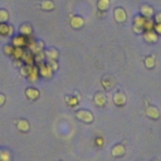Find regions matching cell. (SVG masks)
<instances>
[{
  "mask_svg": "<svg viewBox=\"0 0 161 161\" xmlns=\"http://www.w3.org/2000/svg\"><path fill=\"white\" fill-rule=\"evenodd\" d=\"M26 49L30 50L34 55L38 54V53H42L44 52V43L42 40H38L35 38H33L31 35L28 36V45H26Z\"/></svg>",
  "mask_w": 161,
  "mask_h": 161,
  "instance_id": "obj_1",
  "label": "cell"
},
{
  "mask_svg": "<svg viewBox=\"0 0 161 161\" xmlns=\"http://www.w3.org/2000/svg\"><path fill=\"white\" fill-rule=\"evenodd\" d=\"M75 118L83 123H92L94 121V116L89 109L86 108H80L78 111H75Z\"/></svg>",
  "mask_w": 161,
  "mask_h": 161,
  "instance_id": "obj_2",
  "label": "cell"
},
{
  "mask_svg": "<svg viewBox=\"0 0 161 161\" xmlns=\"http://www.w3.org/2000/svg\"><path fill=\"white\" fill-rule=\"evenodd\" d=\"M36 65H38V70H39V77L45 78V79H50V78L53 77L54 70L48 65L47 62L39 63V64H36Z\"/></svg>",
  "mask_w": 161,
  "mask_h": 161,
  "instance_id": "obj_3",
  "label": "cell"
},
{
  "mask_svg": "<svg viewBox=\"0 0 161 161\" xmlns=\"http://www.w3.org/2000/svg\"><path fill=\"white\" fill-rule=\"evenodd\" d=\"M146 18H143L142 15H136L133 16V24H132V31L136 34H142L143 30V23H145Z\"/></svg>",
  "mask_w": 161,
  "mask_h": 161,
  "instance_id": "obj_4",
  "label": "cell"
},
{
  "mask_svg": "<svg viewBox=\"0 0 161 161\" xmlns=\"http://www.w3.org/2000/svg\"><path fill=\"white\" fill-rule=\"evenodd\" d=\"M101 84L103 87L104 91H111L116 86V80H114V77L111 75V74H104L101 79Z\"/></svg>",
  "mask_w": 161,
  "mask_h": 161,
  "instance_id": "obj_5",
  "label": "cell"
},
{
  "mask_svg": "<svg viewBox=\"0 0 161 161\" xmlns=\"http://www.w3.org/2000/svg\"><path fill=\"white\" fill-rule=\"evenodd\" d=\"M11 45L14 48H25L28 45V36H24L21 34L13 35V38H11Z\"/></svg>",
  "mask_w": 161,
  "mask_h": 161,
  "instance_id": "obj_6",
  "label": "cell"
},
{
  "mask_svg": "<svg viewBox=\"0 0 161 161\" xmlns=\"http://www.w3.org/2000/svg\"><path fill=\"white\" fill-rule=\"evenodd\" d=\"M113 18H114V20L117 23L122 24V23H125L127 20V13L122 6H117L113 10Z\"/></svg>",
  "mask_w": 161,
  "mask_h": 161,
  "instance_id": "obj_7",
  "label": "cell"
},
{
  "mask_svg": "<svg viewBox=\"0 0 161 161\" xmlns=\"http://www.w3.org/2000/svg\"><path fill=\"white\" fill-rule=\"evenodd\" d=\"M26 78H28V80L31 82V83L38 82V79H39V70H38V65H36V64L28 65V74H26Z\"/></svg>",
  "mask_w": 161,
  "mask_h": 161,
  "instance_id": "obj_8",
  "label": "cell"
},
{
  "mask_svg": "<svg viewBox=\"0 0 161 161\" xmlns=\"http://www.w3.org/2000/svg\"><path fill=\"white\" fill-rule=\"evenodd\" d=\"M145 114L150 118V119H153V121H157L158 118H160V109L156 107V106H152V104H150V106H147L146 107V109H145Z\"/></svg>",
  "mask_w": 161,
  "mask_h": 161,
  "instance_id": "obj_9",
  "label": "cell"
},
{
  "mask_svg": "<svg viewBox=\"0 0 161 161\" xmlns=\"http://www.w3.org/2000/svg\"><path fill=\"white\" fill-rule=\"evenodd\" d=\"M112 99H113V103H114L117 107H123V106L127 103V97H126V94H125L122 91L114 92Z\"/></svg>",
  "mask_w": 161,
  "mask_h": 161,
  "instance_id": "obj_10",
  "label": "cell"
},
{
  "mask_svg": "<svg viewBox=\"0 0 161 161\" xmlns=\"http://www.w3.org/2000/svg\"><path fill=\"white\" fill-rule=\"evenodd\" d=\"M111 155L113 157H123L126 155V146H125V143H122V142L116 143L111 148Z\"/></svg>",
  "mask_w": 161,
  "mask_h": 161,
  "instance_id": "obj_11",
  "label": "cell"
},
{
  "mask_svg": "<svg viewBox=\"0 0 161 161\" xmlns=\"http://www.w3.org/2000/svg\"><path fill=\"white\" fill-rule=\"evenodd\" d=\"M93 103H94V106H97L99 108L104 107L107 104V97H106V94L103 92H96L94 96H93Z\"/></svg>",
  "mask_w": 161,
  "mask_h": 161,
  "instance_id": "obj_12",
  "label": "cell"
},
{
  "mask_svg": "<svg viewBox=\"0 0 161 161\" xmlns=\"http://www.w3.org/2000/svg\"><path fill=\"white\" fill-rule=\"evenodd\" d=\"M140 15H142L146 19H150L155 15V9L148 4H142L140 6Z\"/></svg>",
  "mask_w": 161,
  "mask_h": 161,
  "instance_id": "obj_13",
  "label": "cell"
},
{
  "mask_svg": "<svg viewBox=\"0 0 161 161\" xmlns=\"http://www.w3.org/2000/svg\"><path fill=\"white\" fill-rule=\"evenodd\" d=\"M142 35H143V40L148 44H155L158 40V35L156 34L155 30H146L142 33Z\"/></svg>",
  "mask_w": 161,
  "mask_h": 161,
  "instance_id": "obj_14",
  "label": "cell"
},
{
  "mask_svg": "<svg viewBox=\"0 0 161 161\" xmlns=\"http://www.w3.org/2000/svg\"><path fill=\"white\" fill-rule=\"evenodd\" d=\"M69 23L73 29H82L84 26V19L80 15H72Z\"/></svg>",
  "mask_w": 161,
  "mask_h": 161,
  "instance_id": "obj_15",
  "label": "cell"
},
{
  "mask_svg": "<svg viewBox=\"0 0 161 161\" xmlns=\"http://www.w3.org/2000/svg\"><path fill=\"white\" fill-rule=\"evenodd\" d=\"M25 97L29 101H36L40 97V92L35 87H28V88H25Z\"/></svg>",
  "mask_w": 161,
  "mask_h": 161,
  "instance_id": "obj_16",
  "label": "cell"
},
{
  "mask_svg": "<svg viewBox=\"0 0 161 161\" xmlns=\"http://www.w3.org/2000/svg\"><path fill=\"white\" fill-rule=\"evenodd\" d=\"M15 126H16L18 131H20V132H29V130H30V123H29V121L25 119V118H19V119H16Z\"/></svg>",
  "mask_w": 161,
  "mask_h": 161,
  "instance_id": "obj_17",
  "label": "cell"
},
{
  "mask_svg": "<svg viewBox=\"0 0 161 161\" xmlns=\"http://www.w3.org/2000/svg\"><path fill=\"white\" fill-rule=\"evenodd\" d=\"M14 34L13 25L8 23H0V35L1 36H11Z\"/></svg>",
  "mask_w": 161,
  "mask_h": 161,
  "instance_id": "obj_18",
  "label": "cell"
},
{
  "mask_svg": "<svg viewBox=\"0 0 161 161\" xmlns=\"http://www.w3.org/2000/svg\"><path fill=\"white\" fill-rule=\"evenodd\" d=\"M44 54H45V59L47 60H58V58H59V52L55 48L44 49Z\"/></svg>",
  "mask_w": 161,
  "mask_h": 161,
  "instance_id": "obj_19",
  "label": "cell"
},
{
  "mask_svg": "<svg viewBox=\"0 0 161 161\" xmlns=\"http://www.w3.org/2000/svg\"><path fill=\"white\" fill-rule=\"evenodd\" d=\"M19 34L24 35V36H30L33 34V26L30 23H23L19 26Z\"/></svg>",
  "mask_w": 161,
  "mask_h": 161,
  "instance_id": "obj_20",
  "label": "cell"
},
{
  "mask_svg": "<svg viewBox=\"0 0 161 161\" xmlns=\"http://www.w3.org/2000/svg\"><path fill=\"white\" fill-rule=\"evenodd\" d=\"M21 62H23V64H26V65H33V64H35V62H34V54H33L30 50L25 49V50H24V54H23V57H21Z\"/></svg>",
  "mask_w": 161,
  "mask_h": 161,
  "instance_id": "obj_21",
  "label": "cell"
},
{
  "mask_svg": "<svg viewBox=\"0 0 161 161\" xmlns=\"http://www.w3.org/2000/svg\"><path fill=\"white\" fill-rule=\"evenodd\" d=\"M64 99H65V103L69 106V107H77L78 104H79V96L77 94H67L65 97H64Z\"/></svg>",
  "mask_w": 161,
  "mask_h": 161,
  "instance_id": "obj_22",
  "label": "cell"
},
{
  "mask_svg": "<svg viewBox=\"0 0 161 161\" xmlns=\"http://www.w3.org/2000/svg\"><path fill=\"white\" fill-rule=\"evenodd\" d=\"M38 5L40 6L42 10H45V11H52L55 8V4H54L53 0H42Z\"/></svg>",
  "mask_w": 161,
  "mask_h": 161,
  "instance_id": "obj_23",
  "label": "cell"
},
{
  "mask_svg": "<svg viewBox=\"0 0 161 161\" xmlns=\"http://www.w3.org/2000/svg\"><path fill=\"white\" fill-rule=\"evenodd\" d=\"M143 64H145V67L147 69H153L156 67V58H155V55H147V57H145Z\"/></svg>",
  "mask_w": 161,
  "mask_h": 161,
  "instance_id": "obj_24",
  "label": "cell"
},
{
  "mask_svg": "<svg viewBox=\"0 0 161 161\" xmlns=\"http://www.w3.org/2000/svg\"><path fill=\"white\" fill-rule=\"evenodd\" d=\"M109 5H111V0H98L97 1V9L99 11L107 13V10L109 9Z\"/></svg>",
  "mask_w": 161,
  "mask_h": 161,
  "instance_id": "obj_25",
  "label": "cell"
},
{
  "mask_svg": "<svg viewBox=\"0 0 161 161\" xmlns=\"http://www.w3.org/2000/svg\"><path fill=\"white\" fill-rule=\"evenodd\" d=\"M0 161H11V153L9 150L0 151Z\"/></svg>",
  "mask_w": 161,
  "mask_h": 161,
  "instance_id": "obj_26",
  "label": "cell"
},
{
  "mask_svg": "<svg viewBox=\"0 0 161 161\" xmlns=\"http://www.w3.org/2000/svg\"><path fill=\"white\" fill-rule=\"evenodd\" d=\"M153 25H155V21H153V19H146L145 20V23H143V30L146 31V30H153Z\"/></svg>",
  "mask_w": 161,
  "mask_h": 161,
  "instance_id": "obj_27",
  "label": "cell"
},
{
  "mask_svg": "<svg viewBox=\"0 0 161 161\" xmlns=\"http://www.w3.org/2000/svg\"><path fill=\"white\" fill-rule=\"evenodd\" d=\"M24 50H25V48H14V50H13L14 59H21V57L24 54Z\"/></svg>",
  "mask_w": 161,
  "mask_h": 161,
  "instance_id": "obj_28",
  "label": "cell"
},
{
  "mask_svg": "<svg viewBox=\"0 0 161 161\" xmlns=\"http://www.w3.org/2000/svg\"><path fill=\"white\" fill-rule=\"evenodd\" d=\"M9 20V11L6 9H0V23H8Z\"/></svg>",
  "mask_w": 161,
  "mask_h": 161,
  "instance_id": "obj_29",
  "label": "cell"
},
{
  "mask_svg": "<svg viewBox=\"0 0 161 161\" xmlns=\"http://www.w3.org/2000/svg\"><path fill=\"white\" fill-rule=\"evenodd\" d=\"M34 62H35V64H39V63L45 62V54H44V52L35 54V55H34Z\"/></svg>",
  "mask_w": 161,
  "mask_h": 161,
  "instance_id": "obj_30",
  "label": "cell"
},
{
  "mask_svg": "<svg viewBox=\"0 0 161 161\" xmlns=\"http://www.w3.org/2000/svg\"><path fill=\"white\" fill-rule=\"evenodd\" d=\"M13 50H14V47L11 44H6L3 48V52H4L5 55H13Z\"/></svg>",
  "mask_w": 161,
  "mask_h": 161,
  "instance_id": "obj_31",
  "label": "cell"
},
{
  "mask_svg": "<svg viewBox=\"0 0 161 161\" xmlns=\"http://www.w3.org/2000/svg\"><path fill=\"white\" fill-rule=\"evenodd\" d=\"M94 145H96V147H103V145H104V138L102 137V136H97L96 138H94Z\"/></svg>",
  "mask_w": 161,
  "mask_h": 161,
  "instance_id": "obj_32",
  "label": "cell"
},
{
  "mask_svg": "<svg viewBox=\"0 0 161 161\" xmlns=\"http://www.w3.org/2000/svg\"><path fill=\"white\" fill-rule=\"evenodd\" d=\"M47 63H48V65H49L54 72L59 69V64H58V62H57V60H47Z\"/></svg>",
  "mask_w": 161,
  "mask_h": 161,
  "instance_id": "obj_33",
  "label": "cell"
},
{
  "mask_svg": "<svg viewBox=\"0 0 161 161\" xmlns=\"http://www.w3.org/2000/svg\"><path fill=\"white\" fill-rule=\"evenodd\" d=\"M153 30L156 31L157 35H161V23H155V25H153Z\"/></svg>",
  "mask_w": 161,
  "mask_h": 161,
  "instance_id": "obj_34",
  "label": "cell"
},
{
  "mask_svg": "<svg viewBox=\"0 0 161 161\" xmlns=\"http://www.w3.org/2000/svg\"><path fill=\"white\" fill-rule=\"evenodd\" d=\"M153 21H155V23H161V11L155 13V15H153Z\"/></svg>",
  "mask_w": 161,
  "mask_h": 161,
  "instance_id": "obj_35",
  "label": "cell"
},
{
  "mask_svg": "<svg viewBox=\"0 0 161 161\" xmlns=\"http://www.w3.org/2000/svg\"><path fill=\"white\" fill-rule=\"evenodd\" d=\"M6 102V96L4 93H0V107H3Z\"/></svg>",
  "mask_w": 161,
  "mask_h": 161,
  "instance_id": "obj_36",
  "label": "cell"
},
{
  "mask_svg": "<svg viewBox=\"0 0 161 161\" xmlns=\"http://www.w3.org/2000/svg\"><path fill=\"white\" fill-rule=\"evenodd\" d=\"M14 67H18V68H20L21 65H23V62H21V59H14Z\"/></svg>",
  "mask_w": 161,
  "mask_h": 161,
  "instance_id": "obj_37",
  "label": "cell"
},
{
  "mask_svg": "<svg viewBox=\"0 0 161 161\" xmlns=\"http://www.w3.org/2000/svg\"><path fill=\"white\" fill-rule=\"evenodd\" d=\"M152 161H156V160H152Z\"/></svg>",
  "mask_w": 161,
  "mask_h": 161,
  "instance_id": "obj_38",
  "label": "cell"
},
{
  "mask_svg": "<svg viewBox=\"0 0 161 161\" xmlns=\"http://www.w3.org/2000/svg\"><path fill=\"white\" fill-rule=\"evenodd\" d=\"M59 161H62V160H59Z\"/></svg>",
  "mask_w": 161,
  "mask_h": 161,
  "instance_id": "obj_39",
  "label": "cell"
}]
</instances>
